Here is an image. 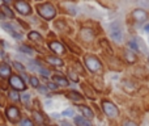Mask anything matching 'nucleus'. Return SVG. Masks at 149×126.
<instances>
[{
	"instance_id": "nucleus-1",
	"label": "nucleus",
	"mask_w": 149,
	"mask_h": 126,
	"mask_svg": "<svg viewBox=\"0 0 149 126\" xmlns=\"http://www.w3.org/2000/svg\"><path fill=\"white\" fill-rule=\"evenodd\" d=\"M39 9V13H41L42 17L47 18V20H50V18H52L55 16V8L52 7L51 4H49V3H46V4H42L38 7Z\"/></svg>"
},
{
	"instance_id": "nucleus-2",
	"label": "nucleus",
	"mask_w": 149,
	"mask_h": 126,
	"mask_svg": "<svg viewBox=\"0 0 149 126\" xmlns=\"http://www.w3.org/2000/svg\"><path fill=\"white\" fill-rule=\"evenodd\" d=\"M102 108H103V112L106 113V116L111 117V118H114V117L118 116V109H116V106L114 105L113 103H110V101H103L102 103Z\"/></svg>"
},
{
	"instance_id": "nucleus-3",
	"label": "nucleus",
	"mask_w": 149,
	"mask_h": 126,
	"mask_svg": "<svg viewBox=\"0 0 149 126\" xmlns=\"http://www.w3.org/2000/svg\"><path fill=\"white\" fill-rule=\"evenodd\" d=\"M85 64H86V67L90 70V71H98V70L101 68V63L100 61L97 59L95 57H86L85 58Z\"/></svg>"
},
{
	"instance_id": "nucleus-4",
	"label": "nucleus",
	"mask_w": 149,
	"mask_h": 126,
	"mask_svg": "<svg viewBox=\"0 0 149 126\" xmlns=\"http://www.w3.org/2000/svg\"><path fill=\"white\" fill-rule=\"evenodd\" d=\"M9 83L15 89H24V88H25V84H24L22 79H21L20 76H16V75H13V76L10 77Z\"/></svg>"
},
{
	"instance_id": "nucleus-5",
	"label": "nucleus",
	"mask_w": 149,
	"mask_h": 126,
	"mask_svg": "<svg viewBox=\"0 0 149 126\" xmlns=\"http://www.w3.org/2000/svg\"><path fill=\"white\" fill-rule=\"evenodd\" d=\"M15 7H16V9L20 13H22V15H29V13H30V5L26 1H17L15 4Z\"/></svg>"
},
{
	"instance_id": "nucleus-6",
	"label": "nucleus",
	"mask_w": 149,
	"mask_h": 126,
	"mask_svg": "<svg viewBox=\"0 0 149 126\" xmlns=\"http://www.w3.org/2000/svg\"><path fill=\"white\" fill-rule=\"evenodd\" d=\"M7 116L10 121H17L18 120V116H20V112L17 111V108L15 106H10V108L7 109Z\"/></svg>"
},
{
	"instance_id": "nucleus-7",
	"label": "nucleus",
	"mask_w": 149,
	"mask_h": 126,
	"mask_svg": "<svg viewBox=\"0 0 149 126\" xmlns=\"http://www.w3.org/2000/svg\"><path fill=\"white\" fill-rule=\"evenodd\" d=\"M134 17L136 18L139 23H144V21H147L148 15H147V12H145V11H143V9H136V11L134 12Z\"/></svg>"
},
{
	"instance_id": "nucleus-8",
	"label": "nucleus",
	"mask_w": 149,
	"mask_h": 126,
	"mask_svg": "<svg viewBox=\"0 0 149 126\" xmlns=\"http://www.w3.org/2000/svg\"><path fill=\"white\" fill-rule=\"evenodd\" d=\"M50 49L52 50L54 53H56V54H64V46H63L60 42H51L50 44Z\"/></svg>"
},
{
	"instance_id": "nucleus-9",
	"label": "nucleus",
	"mask_w": 149,
	"mask_h": 126,
	"mask_svg": "<svg viewBox=\"0 0 149 126\" xmlns=\"http://www.w3.org/2000/svg\"><path fill=\"white\" fill-rule=\"evenodd\" d=\"M1 28H3V29H5V30H7L9 34H12V36L15 37V38H21V36H20V34H18V33H16V30L12 28V26L9 25V24H7V23H3V24H1Z\"/></svg>"
},
{
	"instance_id": "nucleus-10",
	"label": "nucleus",
	"mask_w": 149,
	"mask_h": 126,
	"mask_svg": "<svg viewBox=\"0 0 149 126\" xmlns=\"http://www.w3.org/2000/svg\"><path fill=\"white\" fill-rule=\"evenodd\" d=\"M10 74V67L5 63H0V76L7 77Z\"/></svg>"
},
{
	"instance_id": "nucleus-11",
	"label": "nucleus",
	"mask_w": 149,
	"mask_h": 126,
	"mask_svg": "<svg viewBox=\"0 0 149 126\" xmlns=\"http://www.w3.org/2000/svg\"><path fill=\"white\" fill-rule=\"evenodd\" d=\"M74 122L77 126H92V122L85 120L84 117H74Z\"/></svg>"
},
{
	"instance_id": "nucleus-12",
	"label": "nucleus",
	"mask_w": 149,
	"mask_h": 126,
	"mask_svg": "<svg viewBox=\"0 0 149 126\" xmlns=\"http://www.w3.org/2000/svg\"><path fill=\"white\" fill-rule=\"evenodd\" d=\"M111 38L114 39V41H116V42H120L122 41V32H120V29H113L111 30Z\"/></svg>"
},
{
	"instance_id": "nucleus-13",
	"label": "nucleus",
	"mask_w": 149,
	"mask_h": 126,
	"mask_svg": "<svg viewBox=\"0 0 149 126\" xmlns=\"http://www.w3.org/2000/svg\"><path fill=\"white\" fill-rule=\"evenodd\" d=\"M79 109L80 111H81V113L84 114L85 117H88V118H93V112L90 111L89 108H88V106H79Z\"/></svg>"
},
{
	"instance_id": "nucleus-14",
	"label": "nucleus",
	"mask_w": 149,
	"mask_h": 126,
	"mask_svg": "<svg viewBox=\"0 0 149 126\" xmlns=\"http://www.w3.org/2000/svg\"><path fill=\"white\" fill-rule=\"evenodd\" d=\"M81 36H82V38H84L85 41H92L93 32L89 30V29H84V30H82V33H81Z\"/></svg>"
},
{
	"instance_id": "nucleus-15",
	"label": "nucleus",
	"mask_w": 149,
	"mask_h": 126,
	"mask_svg": "<svg viewBox=\"0 0 149 126\" xmlns=\"http://www.w3.org/2000/svg\"><path fill=\"white\" fill-rule=\"evenodd\" d=\"M47 62L54 64V66H62L63 64V61L59 59V58H56V57H47Z\"/></svg>"
},
{
	"instance_id": "nucleus-16",
	"label": "nucleus",
	"mask_w": 149,
	"mask_h": 126,
	"mask_svg": "<svg viewBox=\"0 0 149 126\" xmlns=\"http://www.w3.org/2000/svg\"><path fill=\"white\" fill-rule=\"evenodd\" d=\"M52 82L58 83L59 85H68L67 79H64V77H60V76H54V77H52Z\"/></svg>"
},
{
	"instance_id": "nucleus-17",
	"label": "nucleus",
	"mask_w": 149,
	"mask_h": 126,
	"mask_svg": "<svg viewBox=\"0 0 149 126\" xmlns=\"http://www.w3.org/2000/svg\"><path fill=\"white\" fill-rule=\"evenodd\" d=\"M29 38L33 39V41H36V42H41L42 41V36L41 34H38L37 32H33V33L29 34Z\"/></svg>"
},
{
	"instance_id": "nucleus-18",
	"label": "nucleus",
	"mask_w": 149,
	"mask_h": 126,
	"mask_svg": "<svg viewBox=\"0 0 149 126\" xmlns=\"http://www.w3.org/2000/svg\"><path fill=\"white\" fill-rule=\"evenodd\" d=\"M20 50H21L22 53H25L26 55H33V54H34V50H33V49H30L29 46H25V45L20 46Z\"/></svg>"
},
{
	"instance_id": "nucleus-19",
	"label": "nucleus",
	"mask_w": 149,
	"mask_h": 126,
	"mask_svg": "<svg viewBox=\"0 0 149 126\" xmlns=\"http://www.w3.org/2000/svg\"><path fill=\"white\" fill-rule=\"evenodd\" d=\"M68 97L72 99V100H76V101H80V100H81V96H79V93H77V92H73V91L68 93Z\"/></svg>"
},
{
	"instance_id": "nucleus-20",
	"label": "nucleus",
	"mask_w": 149,
	"mask_h": 126,
	"mask_svg": "<svg viewBox=\"0 0 149 126\" xmlns=\"http://www.w3.org/2000/svg\"><path fill=\"white\" fill-rule=\"evenodd\" d=\"M33 116H34V118H36V121L38 122V124H41V125L43 124V117H42L41 114L38 113V112H34V113H33Z\"/></svg>"
},
{
	"instance_id": "nucleus-21",
	"label": "nucleus",
	"mask_w": 149,
	"mask_h": 126,
	"mask_svg": "<svg viewBox=\"0 0 149 126\" xmlns=\"http://www.w3.org/2000/svg\"><path fill=\"white\" fill-rule=\"evenodd\" d=\"M38 71L41 72V74L43 75L45 77H49V76H50V71H49V70H47V68H43V67H41V66H39V67H38Z\"/></svg>"
},
{
	"instance_id": "nucleus-22",
	"label": "nucleus",
	"mask_w": 149,
	"mask_h": 126,
	"mask_svg": "<svg viewBox=\"0 0 149 126\" xmlns=\"http://www.w3.org/2000/svg\"><path fill=\"white\" fill-rule=\"evenodd\" d=\"M13 66H15V68H16V70H18L20 72H24V70H25L24 64H21L20 62H13Z\"/></svg>"
},
{
	"instance_id": "nucleus-23",
	"label": "nucleus",
	"mask_w": 149,
	"mask_h": 126,
	"mask_svg": "<svg viewBox=\"0 0 149 126\" xmlns=\"http://www.w3.org/2000/svg\"><path fill=\"white\" fill-rule=\"evenodd\" d=\"M1 11H3V12H4V15H7V16H8V17H13V13L10 12V11H9V8H8V7H5V5H3V7H1Z\"/></svg>"
},
{
	"instance_id": "nucleus-24",
	"label": "nucleus",
	"mask_w": 149,
	"mask_h": 126,
	"mask_svg": "<svg viewBox=\"0 0 149 126\" xmlns=\"http://www.w3.org/2000/svg\"><path fill=\"white\" fill-rule=\"evenodd\" d=\"M9 97H10V100H13V101H18V100H20V97H18V93L16 92V91H12V92L9 93Z\"/></svg>"
},
{
	"instance_id": "nucleus-25",
	"label": "nucleus",
	"mask_w": 149,
	"mask_h": 126,
	"mask_svg": "<svg viewBox=\"0 0 149 126\" xmlns=\"http://www.w3.org/2000/svg\"><path fill=\"white\" fill-rule=\"evenodd\" d=\"M29 82H30V84H31V87H36V88H38V79H37V77H30V80H29Z\"/></svg>"
},
{
	"instance_id": "nucleus-26",
	"label": "nucleus",
	"mask_w": 149,
	"mask_h": 126,
	"mask_svg": "<svg viewBox=\"0 0 149 126\" xmlns=\"http://www.w3.org/2000/svg\"><path fill=\"white\" fill-rule=\"evenodd\" d=\"M128 45H130V47H132V49H134V50H136V51H139V46H137V44L134 41V39H132V41H130V42H128Z\"/></svg>"
},
{
	"instance_id": "nucleus-27",
	"label": "nucleus",
	"mask_w": 149,
	"mask_h": 126,
	"mask_svg": "<svg viewBox=\"0 0 149 126\" xmlns=\"http://www.w3.org/2000/svg\"><path fill=\"white\" fill-rule=\"evenodd\" d=\"M20 126H33V122L29 121V120H22L20 122Z\"/></svg>"
},
{
	"instance_id": "nucleus-28",
	"label": "nucleus",
	"mask_w": 149,
	"mask_h": 126,
	"mask_svg": "<svg viewBox=\"0 0 149 126\" xmlns=\"http://www.w3.org/2000/svg\"><path fill=\"white\" fill-rule=\"evenodd\" d=\"M73 114H74V113H73L72 109H67V111L63 112V116H65V117H72Z\"/></svg>"
},
{
	"instance_id": "nucleus-29",
	"label": "nucleus",
	"mask_w": 149,
	"mask_h": 126,
	"mask_svg": "<svg viewBox=\"0 0 149 126\" xmlns=\"http://www.w3.org/2000/svg\"><path fill=\"white\" fill-rule=\"evenodd\" d=\"M38 91H39L41 93H46V92H47V88H46V87H43V85H41V87L38 85Z\"/></svg>"
},
{
	"instance_id": "nucleus-30",
	"label": "nucleus",
	"mask_w": 149,
	"mask_h": 126,
	"mask_svg": "<svg viewBox=\"0 0 149 126\" xmlns=\"http://www.w3.org/2000/svg\"><path fill=\"white\" fill-rule=\"evenodd\" d=\"M29 99H30V93L26 92V93H24V95H22V100H24V101H28Z\"/></svg>"
},
{
	"instance_id": "nucleus-31",
	"label": "nucleus",
	"mask_w": 149,
	"mask_h": 126,
	"mask_svg": "<svg viewBox=\"0 0 149 126\" xmlns=\"http://www.w3.org/2000/svg\"><path fill=\"white\" fill-rule=\"evenodd\" d=\"M123 126H137V125L135 124V122H132V121H126L123 124Z\"/></svg>"
},
{
	"instance_id": "nucleus-32",
	"label": "nucleus",
	"mask_w": 149,
	"mask_h": 126,
	"mask_svg": "<svg viewBox=\"0 0 149 126\" xmlns=\"http://www.w3.org/2000/svg\"><path fill=\"white\" fill-rule=\"evenodd\" d=\"M70 76H71V77H72V79L74 80V82H77V79H79V77H77V75H76V74H74V72H72V71H71V72H70Z\"/></svg>"
},
{
	"instance_id": "nucleus-33",
	"label": "nucleus",
	"mask_w": 149,
	"mask_h": 126,
	"mask_svg": "<svg viewBox=\"0 0 149 126\" xmlns=\"http://www.w3.org/2000/svg\"><path fill=\"white\" fill-rule=\"evenodd\" d=\"M127 57H128V59H130V62H134V61H135V58H134V55H131V51H128V53H127Z\"/></svg>"
},
{
	"instance_id": "nucleus-34",
	"label": "nucleus",
	"mask_w": 149,
	"mask_h": 126,
	"mask_svg": "<svg viewBox=\"0 0 149 126\" xmlns=\"http://www.w3.org/2000/svg\"><path fill=\"white\" fill-rule=\"evenodd\" d=\"M49 87L51 88V89H56V88H58V84H54V83H50Z\"/></svg>"
},
{
	"instance_id": "nucleus-35",
	"label": "nucleus",
	"mask_w": 149,
	"mask_h": 126,
	"mask_svg": "<svg viewBox=\"0 0 149 126\" xmlns=\"http://www.w3.org/2000/svg\"><path fill=\"white\" fill-rule=\"evenodd\" d=\"M62 126H72V125H70L68 122H63V125Z\"/></svg>"
},
{
	"instance_id": "nucleus-36",
	"label": "nucleus",
	"mask_w": 149,
	"mask_h": 126,
	"mask_svg": "<svg viewBox=\"0 0 149 126\" xmlns=\"http://www.w3.org/2000/svg\"><path fill=\"white\" fill-rule=\"evenodd\" d=\"M145 32H149V24H148L147 26H145Z\"/></svg>"
}]
</instances>
